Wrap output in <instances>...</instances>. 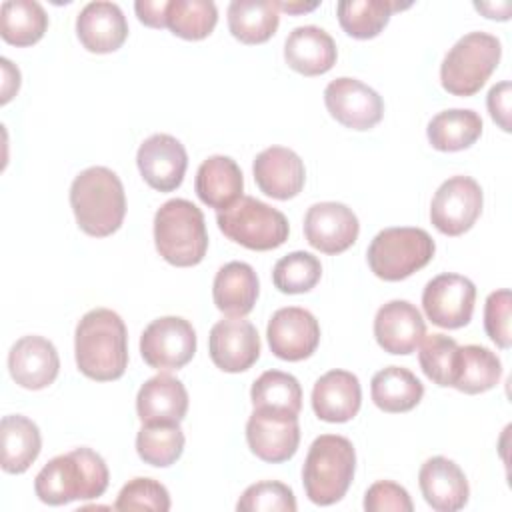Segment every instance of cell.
<instances>
[{
	"instance_id": "obj_24",
	"label": "cell",
	"mask_w": 512,
	"mask_h": 512,
	"mask_svg": "<svg viewBox=\"0 0 512 512\" xmlns=\"http://www.w3.org/2000/svg\"><path fill=\"white\" fill-rule=\"evenodd\" d=\"M336 44L320 26H298L284 42L286 64L304 76H320L336 64Z\"/></svg>"
},
{
	"instance_id": "obj_37",
	"label": "cell",
	"mask_w": 512,
	"mask_h": 512,
	"mask_svg": "<svg viewBox=\"0 0 512 512\" xmlns=\"http://www.w3.org/2000/svg\"><path fill=\"white\" fill-rule=\"evenodd\" d=\"M216 22L218 10L210 0H168L166 28L184 40L206 38Z\"/></svg>"
},
{
	"instance_id": "obj_10",
	"label": "cell",
	"mask_w": 512,
	"mask_h": 512,
	"mask_svg": "<svg viewBox=\"0 0 512 512\" xmlns=\"http://www.w3.org/2000/svg\"><path fill=\"white\" fill-rule=\"evenodd\" d=\"M482 188L470 176H452L444 180L430 204V222L446 236L468 232L482 214Z\"/></svg>"
},
{
	"instance_id": "obj_13",
	"label": "cell",
	"mask_w": 512,
	"mask_h": 512,
	"mask_svg": "<svg viewBox=\"0 0 512 512\" xmlns=\"http://www.w3.org/2000/svg\"><path fill=\"white\" fill-rule=\"evenodd\" d=\"M324 104L334 120L352 130H370L384 116L380 94L356 78H336L324 90Z\"/></svg>"
},
{
	"instance_id": "obj_44",
	"label": "cell",
	"mask_w": 512,
	"mask_h": 512,
	"mask_svg": "<svg viewBox=\"0 0 512 512\" xmlns=\"http://www.w3.org/2000/svg\"><path fill=\"white\" fill-rule=\"evenodd\" d=\"M510 96H512V86L508 80L496 84L490 88L486 106L492 116V120L504 130L510 132Z\"/></svg>"
},
{
	"instance_id": "obj_41",
	"label": "cell",
	"mask_w": 512,
	"mask_h": 512,
	"mask_svg": "<svg viewBox=\"0 0 512 512\" xmlns=\"http://www.w3.org/2000/svg\"><path fill=\"white\" fill-rule=\"evenodd\" d=\"M116 510H170V494L164 484L154 478H132L122 486L116 504Z\"/></svg>"
},
{
	"instance_id": "obj_35",
	"label": "cell",
	"mask_w": 512,
	"mask_h": 512,
	"mask_svg": "<svg viewBox=\"0 0 512 512\" xmlns=\"http://www.w3.org/2000/svg\"><path fill=\"white\" fill-rule=\"evenodd\" d=\"M138 456L158 468L174 464L184 452V432L180 422H152L142 424L136 436Z\"/></svg>"
},
{
	"instance_id": "obj_32",
	"label": "cell",
	"mask_w": 512,
	"mask_h": 512,
	"mask_svg": "<svg viewBox=\"0 0 512 512\" xmlns=\"http://www.w3.org/2000/svg\"><path fill=\"white\" fill-rule=\"evenodd\" d=\"M408 6L410 4L390 0H342L336 6V14L342 30L348 36L368 40L384 30L394 10H402Z\"/></svg>"
},
{
	"instance_id": "obj_29",
	"label": "cell",
	"mask_w": 512,
	"mask_h": 512,
	"mask_svg": "<svg viewBox=\"0 0 512 512\" xmlns=\"http://www.w3.org/2000/svg\"><path fill=\"white\" fill-rule=\"evenodd\" d=\"M280 24L274 0H232L228 6V28L244 44H262L272 38Z\"/></svg>"
},
{
	"instance_id": "obj_28",
	"label": "cell",
	"mask_w": 512,
	"mask_h": 512,
	"mask_svg": "<svg viewBox=\"0 0 512 512\" xmlns=\"http://www.w3.org/2000/svg\"><path fill=\"white\" fill-rule=\"evenodd\" d=\"M0 448L4 472H26L42 448V436L36 422L22 414L4 416L0 422Z\"/></svg>"
},
{
	"instance_id": "obj_22",
	"label": "cell",
	"mask_w": 512,
	"mask_h": 512,
	"mask_svg": "<svg viewBox=\"0 0 512 512\" xmlns=\"http://www.w3.org/2000/svg\"><path fill=\"white\" fill-rule=\"evenodd\" d=\"M418 484L428 506L438 512H456L468 504L470 486L466 474L446 456L428 458L418 472Z\"/></svg>"
},
{
	"instance_id": "obj_36",
	"label": "cell",
	"mask_w": 512,
	"mask_h": 512,
	"mask_svg": "<svg viewBox=\"0 0 512 512\" xmlns=\"http://www.w3.org/2000/svg\"><path fill=\"white\" fill-rule=\"evenodd\" d=\"M250 398L254 408H270L290 414H300L302 408L300 382L282 370L262 372L250 388Z\"/></svg>"
},
{
	"instance_id": "obj_21",
	"label": "cell",
	"mask_w": 512,
	"mask_h": 512,
	"mask_svg": "<svg viewBox=\"0 0 512 512\" xmlns=\"http://www.w3.org/2000/svg\"><path fill=\"white\" fill-rule=\"evenodd\" d=\"M80 44L94 54L118 50L128 38V22L118 4L98 0L88 2L76 16Z\"/></svg>"
},
{
	"instance_id": "obj_23",
	"label": "cell",
	"mask_w": 512,
	"mask_h": 512,
	"mask_svg": "<svg viewBox=\"0 0 512 512\" xmlns=\"http://www.w3.org/2000/svg\"><path fill=\"white\" fill-rule=\"evenodd\" d=\"M360 404V380L348 370H330L314 382L312 410L324 422H348L358 414Z\"/></svg>"
},
{
	"instance_id": "obj_31",
	"label": "cell",
	"mask_w": 512,
	"mask_h": 512,
	"mask_svg": "<svg viewBox=\"0 0 512 512\" xmlns=\"http://www.w3.org/2000/svg\"><path fill=\"white\" fill-rule=\"evenodd\" d=\"M482 134V118L468 108L442 110L428 122L426 136L432 148L440 152H458L470 148Z\"/></svg>"
},
{
	"instance_id": "obj_1",
	"label": "cell",
	"mask_w": 512,
	"mask_h": 512,
	"mask_svg": "<svg viewBox=\"0 0 512 512\" xmlns=\"http://www.w3.org/2000/svg\"><path fill=\"white\" fill-rule=\"evenodd\" d=\"M74 354L90 380H118L128 366V332L120 314L110 308L86 312L74 332Z\"/></svg>"
},
{
	"instance_id": "obj_19",
	"label": "cell",
	"mask_w": 512,
	"mask_h": 512,
	"mask_svg": "<svg viewBox=\"0 0 512 512\" xmlns=\"http://www.w3.org/2000/svg\"><path fill=\"white\" fill-rule=\"evenodd\" d=\"M374 336L388 354H412L426 336V322L412 302L390 300L376 312Z\"/></svg>"
},
{
	"instance_id": "obj_40",
	"label": "cell",
	"mask_w": 512,
	"mask_h": 512,
	"mask_svg": "<svg viewBox=\"0 0 512 512\" xmlns=\"http://www.w3.org/2000/svg\"><path fill=\"white\" fill-rule=\"evenodd\" d=\"M236 510L242 512H294L296 510V498L292 488H288L282 482L276 480H262L252 486H248L238 504Z\"/></svg>"
},
{
	"instance_id": "obj_46",
	"label": "cell",
	"mask_w": 512,
	"mask_h": 512,
	"mask_svg": "<svg viewBox=\"0 0 512 512\" xmlns=\"http://www.w3.org/2000/svg\"><path fill=\"white\" fill-rule=\"evenodd\" d=\"M2 64V70H4V84H2V104H6L20 88V72L18 68L12 66V62L8 58H2L0 60Z\"/></svg>"
},
{
	"instance_id": "obj_5",
	"label": "cell",
	"mask_w": 512,
	"mask_h": 512,
	"mask_svg": "<svg viewBox=\"0 0 512 512\" xmlns=\"http://www.w3.org/2000/svg\"><path fill=\"white\" fill-rule=\"evenodd\" d=\"M356 470V450L352 442L338 434L318 436L302 466V484L310 502L330 506L350 488Z\"/></svg>"
},
{
	"instance_id": "obj_25",
	"label": "cell",
	"mask_w": 512,
	"mask_h": 512,
	"mask_svg": "<svg viewBox=\"0 0 512 512\" xmlns=\"http://www.w3.org/2000/svg\"><path fill=\"white\" fill-rule=\"evenodd\" d=\"M136 412L142 424L182 422L188 412L186 386L166 372L148 378L138 390Z\"/></svg>"
},
{
	"instance_id": "obj_2",
	"label": "cell",
	"mask_w": 512,
	"mask_h": 512,
	"mask_svg": "<svg viewBox=\"0 0 512 512\" xmlns=\"http://www.w3.org/2000/svg\"><path fill=\"white\" fill-rule=\"evenodd\" d=\"M108 480L110 472L104 458L82 446L52 458L36 474L34 492L44 504L62 506L74 500L102 496L108 488Z\"/></svg>"
},
{
	"instance_id": "obj_30",
	"label": "cell",
	"mask_w": 512,
	"mask_h": 512,
	"mask_svg": "<svg viewBox=\"0 0 512 512\" xmlns=\"http://www.w3.org/2000/svg\"><path fill=\"white\" fill-rule=\"evenodd\" d=\"M372 402L384 412H408L424 396V384L402 366H388L378 370L370 382Z\"/></svg>"
},
{
	"instance_id": "obj_18",
	"label": "cell",
	"mask_w": 512,
	"mask_h": 512,
	"mask_svg": "<svg viewBox=\"0 0 512 512\" xmlns=\"http://www.w3.org/2000/svg\"><path fill=\"white\" fill-rule=\"evenodd\" d=\"M8 370L18 386L26 390H42L58 376V350L44 336H22L8 352Z\"/></svg>"
},
{
	"instance_id": "obj_8",
	"label": "cell",
	"mask_w": 512,
	"mask_h": 512,
	"mask_svg": "<svg viewBox=\"0 0 512 512\" xmlns=\"http://www.w3.org/2000/svg\"><path fill=\"white\" fill-rule=\"evenodd\" d=\"M216 222L228 240L258 252L282 246L290 232L286 216L254 196H242L232 206L220 210Z\"/></svg>"
},
{
	"instance_id": "obj_26",
	"label": "cell",
	"mask_w": 512,
	"mask_h": 512,
	"mask_svg": "<svg viewBox=\"0 0 512 512\" xmlns=\"http://www.w3.org/2000/svg\"><path fill=\"white\" fill-rule=\"evenodd\" d=\"M260 292V282L254 268L246 262L224 264L212 284V298L220 312L230 318H244L252 312Z\"/></svg>"
},
{
	"instance_id": "obj_33",
	"label": "cell",
	"mask_w": 512,
	"mask_h": 512,
	"mask_svg": "<svg viewBox=\"0 0 512 512\" xmlns=\"http://www.w3.org/2000/svg\"><path fill=\"white\" fill-rule=\"evenodd\" d=\"M48 28V14L34 0H6L0 6V36L12 46L36 44Z\"/></svg>"
},
{
	"instance_id": "obj_45",
	"label": "cell",
	"mask_w": 512,
	"mask_h": 512,
	"mask_svg": "<svg viewBox=\"0 0 512 512\" xmlns=\"http://www.w3.org/2000/svg\"><path fill=\"white\" fill-rule=\"evenodd\" d=\"M166 6L168 0H138L134 10L142 24L150 28H166Z\"/></svg>"
},
{
	"instance_id": "obj_14",
	"label": "cell",
	"mask_w": 512,
	"mask_h": 512,
	"mask_svg": "<svg viewBox=\"0 0 512 512\" xmlns=\"http://www.w3.org/2000/svg\"><path fill=\"white\" fill-rule=\"evenodd\" d=\"M266 336L274 356L298 362L316 352L320 342V324L306 308L286 306L272 314Z\"/></svg>"
},
{
	"instance_id": "obj_34",
	"label": "cell",
	"mask_w": 512,
	"mask_h": 512,
	"mask_svg": "<svg viewBox=\"0 0 512 512\" xmlns=\"http://www.w3.org/2000/svg\"><path fill=\"white\" fill-rule=\"evenodd\" d=\"M500 378L502 362L490 348L480 344L460 346V368L452 388L464 394H482L492 390Z\"/></svg>"
},
{
	"instance_id": "obj_38",
	"label": "cell",
	"mask_w": 512,
	"mask_h": 512,
	"mask_svg": "<svg viewBox=\"0 0 512 512\" xmlns=\"http://www.w3.org/2000/svg\"><path fill=\"white\" fill-rule=\"evenodd\" d=\"M418 362L422 372L438 386H454L460 368V346L444 334L424 336L420 342Z\"/></svg>"
},
{
	"instance_id": "obj_3",
	"label": "cell",
	"mask_w": 512,
	"mask_h": 512,
	"mask_svg": "<svg viewBox=\"0 0 512 512\" xmlns=\"http://www.w3.org/2000/svg\"><path fill=\"white\" fill-rule=\"evenodd\" d=\"M70 206L80 230L88 236L114 234L126 216V194L118 174L106 166L82 170L72 180Z\"/></svg>"
},
{
	"instance_id": "obj_9",
	"label": "cell",
	"mask_w": 512,
	"mask_h": 512,
	"mask_svg": "<svg viewBox=\"0 0 512 512\" xmlns=\"http://www.w3.org/2000/svg\"><path fill=\"white\" fill-rule=\"evenodd\" d=\"M196 352V330L180 316L152 320L140 336V354L150 368L168 372L186 366Z\"/></svg>"
},
{
	"instance_id": "obj_48",
	"label": "cell",
	"mask_w": 512,
	"mask_h": 512,
	"mask_svg": "<svg viewBox=\"0 0 512 512\" xmlns=\"http://www.w3.org/2000/svg\"><path fill=\"white\" fill-rule=\"evenodd\" d=\"M278 10H284L288 14H300V12H310L320 6V2H276Z\"/></svg>"
},
{
	"instance_id": "obj_16",
	"label": "cell",
	"mask_w": 512,
	"mask_h": 512,
	"mask_svg": "<svg viewBox=\"0 0 512 512\" xmlns=\"http://www.w3.org/2000/svg\"><path fill=\"white\" fill-rule=\"evenodd\" d=\"M136 164L150 188L172 192L184 180L188 154L178 138L170 134H152L140 144Z\"/></svg>"
},
{
	"instance_id": "obj_39",
	"label": "cell",
	"mask_w": 512,
	"mask_h": 512,
	"mask_svg": "<svg viewBox=\"0 0 512 512\" xmlns=\"http://www.w3.org/2000/svg\"><path fill=\"white\" fill-rule=\"evenodd\" d=\"M322 276L320 260L304 250L290 252L282 256L272 270L274 286L284 294H304L310 292Z\"/></svg>"
},
{
	"instance_id": "obj_12",
	"label": "cell",
	"mask_w": 512,
	"mask_h": 512,
	"mask_svg": "<svg viewBox=\"0 0 512 512\" xmlns=\"http://www.w3.org/2000/svg\"><path fill=\"white\" fill-rule=\"evenodd\" d=\"M476 302V286L460 274H438L422 292V308L428 320L440 328H462L470 322Z\"/></svg>"
},
{
	"instance_id": "obj_15",
	"label": "cell",
	"mask_w": 512,
	"mask_h": 512,
	"mask_svg": "<svg viewBox=\"0 0 512 512\" xmlns=\"http://www.w3.org/2000/svg\"><path fill=\"white\" fill-rule=\"evenodd\" d=\"M360 224L352 208L342 202L312 204L304 216L308 244L324 254H340L358 240Z\"/></svg>"
},
{
	"instance_id": "obj_4",
	"label": "cell",
	"mask_w": 512,
	"mask_h": 512,
	"mask_svg": "<svg viewBox=\"0 0 512 512\" xmlns=\"http://www.w3.org/2000/svg\"><path fill=\"white\" fill-rule=\"evenodd\" d=\"M154 244L172 266L188 268L204 260L208 232L202 210L186 198L164 202L154 214Z\"/></svg>"
},
{
	"instance_id": "obj_47",
	"label": "cell",
	"mask_w": 512,
	"mask_h": 512,
	"mask_svg": "<svg viewBox=\"0 0 512 512\" xmlns=\"http://www.w3.org/2000/svg\"><path fill=\"white\" fill-rule=\"evenodd\" d=\"M476 10H480L486 18L492 20H508L510 18V4L502 2V4H494V2H476L474 4Z\"/></svg>"
},
{
	"instance_id": "obj_6",
	"label": "cell",
	"mask_w": 512,
	"mask_h": 512,
	"mask_svg": "<svg viewBox=\"0 0 512 512\" xmlns=\"http://www.w3.org/2000/svg\"><path fill=\"white\" fill-rule=\"evenodd\" d=\"M502 56V44L488 32L464 34L444 56L440 64L442 88L454 96L476 94Z\"/></svg>"
},
{
	"instance_id": "obj_43",
	"label": "cell",
	"mask_w": 512,
	"mask_h": 512,
	"mask_svg": "<svg viewBox=\"0 0 512 512\" xmlns=\"http://www.w3.org/2000/svg\"><path fill=\"white\" fill-rule=\"evenodd\" d=\"M414 504L406 488L392 480L374 482L364 494V510L366 512H412Z\"/></svg>"
},
{
	"instance_id": "obj_11",
	"label": "cell",
	"mask_w": 512,
	"mask_h": 512,
	"mask_svg": "<svg viewBox=\"0 0 512 512\" xmlns=\"http://www.w3.org/2000/svg\"><path fill=\"white\" fill-rule=\"evenodd\" d=\"M246 442L252 454L264 462H286L290 460L300 444L298 414L254 408L246 422Z\"/></svg>"
},
{
	"instance_id": "obj_27",
	"label": "cell",
	"mask_w": 512,
	"mask_h": 512,
	"mask_svg": "<svg viewBox=\"0 0 512 512\" xmlns=\"http://www.w3.org/2000/svg\"><path fill=\"white\" fill-rule=\"evenodd\" d=\"M194 188L206 206L220 212L242 198V170L230 156H210L198 166Z\"/></svg>"
},
{
	"instance_id": "obj_20",
	"label": "cell",
	"mask_w": 512,
	"mask_h": 512,
	"mask_svg": "<svg viewBox=\"0 0 512 512\" xmlns=\"http://www.w3.org/2000/svg\"><path fill=\"white\" fill-rule=\"evenodd\" d=\"M252 172L260 192L276 200L298 196L306 180L302 158L284 146H270L262 150L254 158Z\"/></svg>"
},
{
	"instance_id": "obj_7",
	"label": "cell",
	"mask_w": 512,
	"mask_h": 512,
	"mask_svg": "<svg viewBox=\"0 0 512 512\" xmlns=\"http://www.w3.org/2000/svg\"><path fill=\"white\" fill-rule=\"evenodd\" d=\"M436 252L432 236L422 228L398 226L380 230L366 252L370 270L388 282H398L424 268Z\"/></svg>"
},
{
	"instance_id": "obj_17",
	"label": "cell",
	"mask_w": 512,
	"mask_h": 512,
	"mask_svg": "<svg viewBox=\"0 0 512 512\" xmlns=\"http://www.w3.org/2000/svg\"><path fill=\"white\" fill-rule=\"evenodd\" d=\"M208 352L220 370L244 372L260 356L258 330L244 318L218 320L208 336Z\"/></svg>"
},
{
	"instance_id": "obj_42",
	"label": "cell",
	"mask_w": 512,
	"mask_h": 512,
	"mask_svg": "<svg viewBox=\"0 0 512 512\" xmlns=\"http://www.w3.org/2000/svg\"><path fill=\"white\" fill-rule=\"evenodd\" d=\"M510 312H512V294L508 288L496 290L486 298L484 330L498 348H510L512 344Z\"/></svg>"
}]
</instances>
